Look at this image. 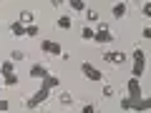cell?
Returning a JSON list of instances; mask_svg holds the SVG:
<instances>
[{"label":"cell","mask_w":151,"mask_h":113,"mask_svg":"<svg viewBox=\"0 0 151 113\" xmlns=\"http://www.w3.org/2000/svg\"><path fill=\"white\" fill-rule=\"evenodd\" d=\"M58 28H70V18L68 15H60L58 18Z\"/></svg>","instance_id":"obj_19"},{"label":"cell","mask_w":151,"mask_h":113,"mask_svg":"<svg viewBox=\"0 0 151 113\" xmlns=\"http://www.w3.org/2000/svg\"><path fill=\"white\" fill-rule=\"evenodd\" d=\"M86 18H88L91 23H98V13H96V10H86Z\"/></svg>","instance_id":"obj_22"},{"label":"cell","mask_w":151,"mask_h":113,"mask_svg":"<svg viewBox=\"0 0 151 113\" xmlns=\"http://www.w3.org/2000/svg\"><path fill=\"white\" fill-rule=\"evenodd\" d=\"M0 70H3V75H10L13 73V60H5V63L0 65Z\"/></svg>","instance_id":"obj_15"},{"label":"cell","mask_w":151,"mask_h":113,"mask_svg":"<svg viewBox=\"0 0 151 113\" xmlns=\"http://www.w3.org/2000/svg\"><path fill=\"white\" fill-rule=\"evenodd\" d=\"M141 10H144V15H151V5H149V3H144V8H141Z\"/></svg>","instance_id":"obj_26"},{"label":"cell","mask_w":151,"mask_h":113,"mask_svg":"<svg viewBox=\"0 0 151 113\" xmlns=\"http://www.w3.org/2000/svg\"><path fill=\"white\" fill-rule=\"evenodd\" d=\"M25 35L38 38V35H40V28H38V25H28V28H25Z\"/></svg>","instance_id":"obj_14"},{"label":"cell","mask_w":151,"mask_h":113,"mask_svg":"<svg viewBox=\"0 0 151 113\" xmlns=\"http://www.w3.org/2000/svg\"><path fill=\"white\" fill-rule=\"evenodd\" d=\"M126 98H129L131 103L144 98V96H141V83H139V78H131V81H129V96H126Z\"/></svg>","instance_id":"obj_3"},{"label":"cell","mask_w":151,"mask_h":113,"mask_svg":"<svg viewBox=\"0 0 151 113\" xmlns=\"http://www.w3.org/2000/svg\"><path fill=\"white\" fill-rule=\"evenodd\" d=\"M3 81H5V86H15V83H18V75H15V73H10V75H3Z\"/></svg>","instance_id":"obj_18"},{"label":"cell","mask_w":151,"mask_h":113,"mask_svg":"<svg viewBox=\"0 0 151 113\" xmlns=\"http://www.w3.org/2000/svg\"><path fill=\"white\" fill-rule=\"evenodd\" d=\"M45 75H48V68H45V65H40V63H35L30 68V78H40V81H43Z\"/></svg>","instance_id":"obj_8"},{"label":"cell","mask_w":151,"mask_h":113,"mask_svg":"<svg viewBox=\"0 0 151 113\" xmlns=\"http://www.w3.org/2000/svg\"><path fill=\"white\" fill-rule=\"evenodd\" d=\"M48 93H50L48 88H43V86H40V91H35V93H33V96L25 101V106H28V108H38L40 103L45 101V98H48Z\"/></svg>","instance_id":"obj_2"},{"label":"cell","mask_w":151,"mask_h":113,"mask_svg":"<svg viewBox=\"0 0 151 113\" xmlns=\"http://www.w3.org/2000/svg\"><path fill=\"white\" fill-rule=\"evenodd\" d=\"M60 103H65V106H70V103H73V98H70V93H60Z\"/></svg>","instance_id":"obj_21"},{"label":"cell","mask_w":151,"mask_h":113,"mask_svg":"<svg viewBox=\"0 0 151 113\" xmlns=\"http://www.w3.org/2000/svg\"><path fill=\"white\" fill-rule=\"evenodd\" d=\"M81 70H83V73H86V78H88V81H103V73H101V70H98V68H93V65L91 63H83L81 65Z\"/></svg>","instance_id":"obj_5"},{"label":"cell","mask_w":151,"mask_h":113,"mask_svg":"<svg viewBox=\"0 0 151 113\" xmlns=\"http://www.w3.org/2000/svg\"><path fill=\"white\" fill-rule=\"evenodd\" d=\"M149 106H151V101H149V98H141V101H134V103H131V108H134V111H139V113L149 111Z\"/></svg>","instance_id":"obj_9"},{"label":"cell","mask_w":151,"mask_h":113,"mask_svg":"<svg viewBox=\"0 0 151 113\" xmlns=\"http://www.w3.org/2000/svg\"><path fill=\"white\" fill-rule=\"evenodd\" d=\"M93 40H96V43H111V40H113V33H108L106 23H101V25H98V30H96V35H93Z\"/></svg>","instance_id":"obj_4"},{"label":"cell","mask_w":151,"mask_h":113,"mask_svg":"<svg viewBox=\"0 0 151 113\" xmlns=\"http://www.w3.org/2000/svg\"><path fill=\"white\" fill-rule=\"evenodd\" d=\"M58 83H60V81L55 78V75H50V73H48V75L43 78V88H48V91H50V88H55Z\"/></svg>","instance_id":"obj_11"},{"label":"cell","mask_w":151,"mask_h":113,"mask_svg":"<svg viewBox=\"0 0 151 113\" xmlns=\"http://www.w3.org/2000/svg\"><path fill=\"white\" fill-rule=\"evenodd\" d=\"M40 50H43V53H50V55H63L60 45L53 43V40H43V43H40Z\"/></svg>","instance_id":"obj_7"},{"label":"cell","mask_w":151,"mask_h":113,"mask_svg":"<svg viewBox=\"0 0 151 113\" xmlns=\"http://www.w3.org/2000/svg\"><path fill=\"white\" fill-rule=\"evenodd\" d=\"M103 60H108V63H113V65H124L126 63V53H121V50H111V53H103Z\"/></svg>","instance_id":"obj_6"},{"label":"cell","mask_w":151,"mask_h":113,"mask_svg":"<svg viewBox=\"0 0 151 113\" xmlns=\"http://www.w3.org/2000/svg\"><path fill=\"white\" fill-rule=\"evenodd\" d=\"M113 96V88L111 86H103V98H111Z\"/></svg>","instance_id":"obj_25"},{"label":"cell","mask_w":151,"mask_h":113,"mask_svg":"<svg viewBox=\"0 0 151 113\" xmlns=\"http://www.w3.org/2000/svg\"><path fill=\"white\" fill-rule=\"evenodd\" d=\"M10 33H13V35H15V38L25 35V25H23L20 20H18V23H10Z\"/></svg>","instance_id":"obj_10"},{"label":"cell","mask_w":151,"mask_h":113,"mask_svg":"<svg viewBox=\"0 0 151 113\" xmlns=\"http://www.w3.org/2000/svg\"><path fill=\"white\" fill-rule=\"evenodd\" d=\"M126 15V3H116V5H113V18H124Z\"/></svg>","instance_id":"obj_12"},{"label":"cell","mask_w":151,"mask_h":113,"mask_svg":"<svg viewBox=\"0 0 151 113\" xmlns=\"http://www.w3.org/2000/svg\"><path fill=\"white\" fill-rule=\"evenodd\" d=\"M23 58H25V53H20V50H13V53H10V60H13V63H18V60H23Z\"/></svg>","instance_id":"obj_20"},{"label":"cell","mask_w":151,"mask_h":113,"mask_svg":"<svg viewBox=\"0 0 151 113\" xmlns=\"http://www.w3.org/2000/svg\"><path fill=\"white\" fill-rule=\"evenodd\" d=\"M20 23H30V25H33V13L30 10H23L20 13Z\"/></svg>","instance_id":"obj_17"},{"label":"cell","mask_w":151,"mask_h":113,"mask_svg":"<svg viewBox=\"0 0 151 113\" xmlns=\"http://www.w3.org/2000/svg\"><path fill=\"white\" fill-rule=\"evenodd\" d=\"M70 8H73L76 13H83L86 10V3H83V0H70Z\"/></svg>","instance_id":"obj_13"},{"label":"cell","mask_w":151,"mask_h":113,"mask_svg":"<svg viewBox=\"0 0 151 113\" xmlns=\"http://www.w3.org/2000/svg\"><path fill=\"white\" fill-rule=\"evenodd\" d=\"M81 113H96V106H93V103H88V106L81 108Z\"/></svg>","instance_id":"obj_23"},{"label":"cell","mask_w":151,"mask_h":113,"mask_svg":"<svg viewBox=\"0 0 151 113\" xmlns=\"http://www.w3.org/2000/svg\"><path fill=\"white\" fill-rule=\"evenodd\" d=\"M144 68H146V50L136 48L134 50V70H131V78H141Z\"/></svg>","instance_id":"obj_1"},{"label":"cell","mask_w":151,"mask_h":113,"mask_svg":"<svg viewBox=\"0 0 151 113\" xmlns=\"http://www.w3.org/2000/svg\"><path fill=\"white\" fill-rule=\"evenodd\" d=\"M8 108H10V103H8V101H0V111H8Z\"/></svg>","instance_id":"obj_27"},{"label":"cell","mask_w":151,"mask_h":113,"mask_svg":"<svg viewBox=\"0 0 151 113\" xmlns=\"http://www.w3.org/2000/svg\"><path fill=\"white\" fill-rule=\"evenodd\" d=\"M121 108H124V111H131V101L129 98H121Z\"/></svg>","instance_id":"obj_24"},{"label":"cell","mask_w":151,"mask_h":113,"mask_svg":"<svg viewBox=\"0 0 151 113\" xmlns=\"http://www.w3.org/2000/svg\"><path fill=\"white\" fill-rule=\"evenodd\" d=\"M81 35L86 38V40H93V35H96V30H93V28H88V25H86V28H83V30H81Z\"/></svg>","instance_id":"obj_16"}]
</instances>
